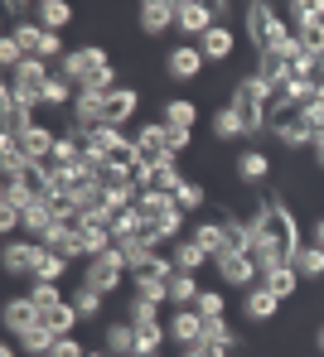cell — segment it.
<instances>
[{"label":"cell","instance_id":"6da1fadb","mask_svg":"<svg viewBox=\"0 0 324 357\" xmlns=\"http://www.w3.org/2000/svg\"><path fill=\"white\" fill-rule=\"evenodd\" d=\"M247 34H252V49H257V54H286V59L300 54V49H295V34L286 29V20H281L266 0H252V5H247Z\"/></svg>","mask_w":324,"mask_h":357},{"label":"cell","instance_id":"7a4b0ae2","mask_svg":"<svg viewBox=\"0 0 324 357\" xmlns=\"http://www.w3.org/2000/svg\"><path fill=\"white\" fill-rule=\"evenodd\" d=\"M257 237L271 241L286 261H295V251L305 246V241H300V227H295V218H290V208H286L281 198H266V203L257 208Z\"/></svg>","mask_w":324,"mask_h":357},{"label":"cell","instance_id":"3957f363","mask_svg":"<svg viewBox=\"0 0 324 357\" xmlns=\"http://www.w3.org/2000/svg\"><path fill=\"white\" fill-rule=\"evenodd\" d=\"M266 130H271L281 145H315V135H310V126L300 116V107H290V102H271Z\"/></svg>","mask_w":324,"mask_h":357},{"label":"cell","instance_id":"277c9868","mask_svg":"<svg viewBox=\"0 0 324 357\" xmlns=\"http://www.w3.org/2000/svg\"><path fill=\"white\" fill-rule=\"evenodd\" d=\"M122 280H126V256H122L117 246L102 251V256H92L87 271H82V285H92V290H102V295H112Z\"/></svg>","mask_w":324,"mask_h":357},{"label":"cell","instance_id":"5b68a950","mask_svg":"<svg viewBox=\"0 0 324 357\" xmlns=\"http://www.w3.org/2000/svg\"><path fill=\"white\" fill-rule=\"evenodd\" d=\"M107 68V49H97V44H82V49H68V59L59 63V73H64L68 82H87L92 73H102Z\"/></svg>","mask_w":324,"mask_h":357},{"label":"cell","instance_id":"8992f818","mask_svg":"<svg viewBox=\"0 0 324 357\" xmlns=\"http://www.w3.org/2000/svg\"><path fill=\"white\" fill-rule=\"evenodd\" d=\"M39 261H44V241H10V246L0 251V266H5L10 275H34Z\"/></svg>","mask_w":324,"mask_h":357},{"label":"cell","instance_id":"52a82bcc","mask_svg":"<svg viewBox=\"0 0 324 357\" xmlns=\"http://www.w3.org/2000/svg\"><path fill=\"white\" fill-rule=\"evenodd\" d=\"M213 24H218V20H213V5H203V0H175V29L203 39Z\"/></svg>","mask_w":324,"mask_h":357},{"label":"cell","instance_id":"ba28073f","mask_svg":"<svg viewBox=\"0 0 324 357\" xmlns=\"http://www.w3.org/2000/svg\"><path fill=\"white\" fill-rule=\"evenodd\" d=\"M131 140H135V150H140V160L155 169V165H165V160H175L170 155V145H165V121L160 126H135L131 130Z\"/></svg>","mask_w":324,"mask_h":357},{"label":"cell","instance_id":"9c48e42d","mask_svg":"<svg viewBox=\"0 0 324 357\" xmlns=\"http://www.w3.org/2000/svg\"><path fill=\"white\" fill-rule=\"evenodd\" d=\"M228 107L237 112V121H242V135H257V130H266V116H271V107H266V102H257L252 92L233 87V102H228Z\"/></svg>","mask_w":324,"mask_h":357},{"label":"cell","instance_id":"30bf717a","mask_svg":"<svg viewBox=\"0 0 324 357\" xmlns=\"http://www.w3.org/2000/svg\"><path fill=\"white\" fill-rule=\"evenodd\" d=\"M165 333H170V343L194 348V343H203V314H198L194 304H189V309H175V319L165 324Z\"/></svg>","mask_w":324,"mask_h":357},{"label":"cell","instance_id":"8fae6325","mask_svg":"<svg viewBox=\"0 0 324 357\" xmlns=\"http://www.w3.org/2000/svg\"><path fill=\"white\" fill-rule=\"evenodd\" d=\"M170 271H175V261H170V256H160V251H145V256L126 261V280H131V285H145V280H170Z\"/></svg>","mask_w":324,"mask_h":357},{"label":"cell","instance_id":"7c38bea8","mask_svg":"<svg viewBox=\"0 0 324 357\" xmlns=\"http://www.w3.org/2000/svg\"><path fill=\"white\" fill-rule=\"evenodd\" d=\"M135 102H140V97H135L131 87H117V92H107V97H102V126L122 130V126L135 116Z\"/></svg>","mask_w":324,"mask_h":357},{"label":"cell","instance_id":"4fadbf2b","mask_svg":"<svg viewBox=\"0 0 324 357\" xmlns=\"http://www.w3.org/2000/svg\"><path fill=\"white\" fill-rule=\"evenodd\" d=\"M218 275H223L228 285H242V290L257 285V266H252L247 251H228V256H218Z\"/></svg>","mask_w":324,"mask_h":357},{"label":"cell","instance_id":"5bb4252c","mask_svg":"<svg viewBox=\"0 0 324 357\" xmlns=\"http://www.w3.org/2000/svg\"><path fill=\"white\" fill-rule=\"evenodd\" d=\"M0 319H5V328H10V333L20 338V333H24V328H34V324H39L44 314H39V304H34L29 295H20V299H5Z\"/></svg>","mask_w":324,"mask_h":357},{"label":"cell","instance_id":"9a60e30c","mask_svg":"<svg viewBox=\"0 0 324 357\" xmlns=\"http://www.w3.org/2000/svg\"><path fill=\"white\" fill-rule=\"evenodd\" d=\"M15 145H20V155H24V160H34V165H49V160H54V145H59V135H54V130H44V126H34V130H24Z\"/></svg>","mask_w":324,"mask_h":357},{"label":"cell","instance_id":"2e32d148","mask_svg":"<svg viewBox=\"0 0 324 357\" xmlns=\"http://www.w3.org/2000/svg\"><path fill=\"white\" fill-rule=\"evenodd\" d=\"M10 178H15V183H20V188H24L34 203H44V198L54 193V178H49V169H44V165H34V160H24V165H20Z\"/></svg>","mask_w":324,"mask_h":357},{"label":"cell","instance_id":"e0dca14e","mask_svg":"<svg viewBox=\"0 0 324 357\" xmlns=\"http://www.w3.org/2000/svg\"><path fill=\"white\" fill-rule=\"evenodd\" d=\"M135 20H140L145 34H165V29L175 24V0H145V5L135 10Z\"/></svg>","mask_w":324,"mask_h":357},{"label":"cell","instance_id":"ac0fdd59","mask_svg":"<svg viewBox=\"0 0 324 357\" xmlns=\"http://www.w3.org/2000/svg\"><path fill=\"white\" fill-rule=\"evenodd\" d=\"M233 44H237V39H233V29H228V24H213V29L198 39V54H203V63H208V59L223 63V59H233Z\"/></svg>","mask_w":324,"mask_h":357},{"label":"cell","instance_id":"d6986e66","mask_svg":"<svg viewBox=\"0 0 324 357\" xmlns=\"http://www.w3.org/2000/svg\"><path fill=\"white\" fill-rule=\"evenodd\" d=\"M54 227H59V218H54L49 203H29V208H24V227H20V232H24L29 241H44Z\"/></svg>","mask_w":324,"mask_h":357},{"label":"cell","instance_id":"ffe728a7","mask_svg":"<svg viewBox=\"0 0 324 357\" xmlns=\"http://www.w3.org/2000/svg\"><path fill=\"white\" fill-rule=\"evenodd\" d=\"M175 208H179V198L175 193H160V188H140V198H135V218H165Z\"/></svg>","mask_w":324,"mask_h":357},{"label":"cell","instance_id":"44dd1931","mask_svg":"<svg viewBox=\"0 0 324 357\" xmlns=\"http://www.w3.org/2000/svg\"><path fill=\"white\" fill-rule=\"evenodd\" d=\"M165 285H170V304H175V309H189V304L198 299V280H194V271H179V266H175Z\"/></svg>","mask_w":324,"mask_h":357},{"label":"cell","instance_id":"7402d4cb","mask_svg":"<svg viewBox=\"0 0 324 357\" xmlns=\"http://www.w3.org/2000/svg\"><path fill=\"white\" fill-rule=\"evenodd\" d=\"M54 343H59V333H54L44 319H39L34 328H24V333H20V348H24L29 357H49V353H54Z\"/></svg>","mask_w":324,"mask_h":357},{"label":"cell","instance_id":"603a6c76","mask_svg":"<svg viewBox=\"0 0 324 357\" xmlns=\"http://www.w3.org/2000/svg\"><path fill=\"white\" fill-rule=\"evenodd\" d=\"M315 92H320V77H315V82H310V77H286V82H281V92H276V102L310 107V102H315Z\"/></svg>","mask_w":324,"mask_h":357},{"label":"cell","instance_id":"cb8c5ba5","mask_svg":"<svg viewBox=\"0 0 324 357\" xmlns=\"http://www.w3.org/2000/svg\"><path fill=\"white\" fill-rule=\"evenodd\" d=\"M257 77L271 87V92H281V82L290 77V59H286V54H261L257 59Z\"/></svg>","mask_w":324,"mask_h":357},{"label":"cell","instance_id":"d4e9b609","mask_svg":"<svg viewBox=\"0 0 324 357\" xmlns=\"http://www.w3.org/2000/svg\"><path fill=\"white\" fill-rule=\"evenodd\" d=\"M295 280H300V275H295V266L286 261V266H276V271H266V275H261L257 285H261V290H271L276 299H290V295H295Z\"/></svg>","mask_w":324,"mask_h":357},{"label":"cell","instance_id":"484cf974","mask_svg":"<svg viewBox=\"0 0 324 357\" xmlns=\"http://www.w3.org/2000/svg\"><path fill=\"white\" fill-rule=\"evenodd\" d=\"M290 266H295V275H300V280H320V275H324V246L305 241V246L295 251V261H290Z\"/></svg>","mask_w":324,"mask_h":357},{"label":"cell","instance_id":"4316f807","mask_svg":"<svg viewBox=\"0 0 324 357\" xmlns=\"http://www.w3.org/2000/svg\"><path fill=\"white\" fill-rule=\"evenodd\" d=\"M198 68H203V54L198 49H170V59H165V73L170 77H198Z\"/></svg>","mask_w":324,"mask_h":357},{"label":"cell","instance_id":"83f0119b","mask_svg":"<svg viewBox=\"0 0 324 357\" xmlns=\"http://www.w3.org/2000/svg\"><path fill=\"white\" fill-rule=\"evenodd\" d=\"M117 237H112V227L107 222H82V256L92 261V256H102V251H112Z\"/></svg>","mask_w":324,"mask_h":357},{"label":"cell","instance_id":"f1b7e54d","mask_svg":"<svg viewBox=\"0 0 324 357\" xmlns=\"http://www.w3.org/2000/svg\"><path fill=\"white\" fill-rule=\"evenodd\" d=\"M44 251H54V256L73 261V256H82V232H73V227H54V232L44 237Z\"/></svg>","mask_w":324,"mask_h":357},{"label":"cell","instance_id":"f546056e","mask_svg":"<svg viewBox=\"0 0 324 357\" xmlns=\"http://www.w3.org/2000/svg\"><path fill=\"white\" fill-rule=\"evenodd\" d=\"M276 304H281V299L271 295V290H261V285H252V290L242 295V314H247V319H257V324H266V319L276 314Z\"/></svg>","mask_w":324,"mask_h":357},{"label":"cell","instance_id":"4dcf8cb0","mask_svg":"<svg viewBox=\"0 0 324 357\" xmlns=\"http://www.w3.org/2000/svg\"><path fill=\"white\" fill-rule=\"evenodd\" d=\"M247 256H252V266H257V280L266 275V271H276V266H286V256L271 246V241H261V237H252V246H247Z\"/></svg>","mask_w":324,"mask_h":357},{"label":"cell","instance_id":"1f68e13d","mask_svg":"<svg viewBox=\"0 0 324 357\" xmlns=\"http://www.w3.org/2000/svg\"><path fill=\"white\" fill-rule=\"evenodd\" d=\"M44 324H49L59 338H73V324H82V314L73 309V299H64L59 309H49V314H44Z\"/></svg>","mask_w":324,"mask_h":357},{"label":"cell","instance_id":"d6a6232c","mask_svg":"<svg viewBox=\"0 0 324 357\" xmlns=\"http://www.w3.org/2000/svg\"><path fill=\"white\" fill-rule=\"evenodd\" d=\"M107 353L112 357H135V328H131V324H112V328H107Z\"/></svg>","mask_w":324,"mask_h":357},{"label":"cell","instance_id":"836d02e7","mask_svg":"<svg viewBox=\"0 0 324 357\" xmlns=\"http://www.w3.org/2000/svg\"><path fill=\"white\" fill-rule=\"evenodd\" d=\"M10 34H15V44L24 49V59H39V49H44V24H24V20H20Z\"/></svg>","mask_w":324,"mask_h":357},{"label":"cell","instance_id":"e575fe53","mask_svg":"<svg viewBox=\"0 0 324 357\" xmlns=\"http://www.w3.org/2000/svg\"><path fill=\"white\" fill-rule=\"evenodd\" d=\"M194 241L218 261V256H228V237H223V227L218 222H203V227H194Z\"/></svg>","mask_w":324,"mask_h":357},{"label":"cell","instance_id":"d590c367","mask_svg":"<svg viewBox=\"0 0 324 357\" xmlns=\"http://www.w3.org/2000/svg\"><path fill=\"white\" fill-rule=\"evenodd\" d=\"M68 20H73V5H64V0H44V5H39V24H44L49 34H59Z\"/></svg>","mask_w":324,"mask_h":357},{"label":"cell","instance_id":"8d00e7d4","mask_svg":"<svg viewBox=\"0 0 324 357\" xmlns=\"http://www.w3.org/2000/svg\"><path fill=\"white\" fill-rule=\"evenodd\" d=\"M150 188H160V193H175V198H179V188H184V178H179V165H175V160L155 165V174H150Z\"/></svg>","mask_w":324,"mask_h":357},{"label":"cell","instance_id":"74e56055","mask_svg":"<svg viewBox=\"0 0 324 357\" xmlns=\"http://www.w3.org/2000/svg\"><path fill=\"white\" fill-rule=\"evenodd\" d=\"M203 343H213V348L233 353V348H237V333H233L223 319H203Z\"/></svg>","mask_w":324,"mask_h":357},{"label":"cell","instance_id":"f35d334b","mask_svg":"<svg viewBox=\"0 0 324 357\" xmlns=\"http://www.w3.org/2000/svg\"><path fill=\"white\" fill-rule=\"evenodd\" d=\"M135 328V353H160V343L170 338L165 324H131Z\"/></svg>","mask_w":324,"mask_h":357},{"label":"cell","instance_id":"ab89813d","mask_svg":"<svg viewBox=\"0 0 324 357\" xmlns=\"http://www.w3.org/2000/svg\"><path fill=\"white\" fill-rule=\"evenodd\" d=\"M266 165H271V160H266L261 150H242V155H237V178L257 183V178H266Z\"/></svg>","mask_w":324,"mask_h":357},{"label":"cell","instance_id":"60d3db41","mask_svg":"<svg viewBox=\"0 0 324 357\" xmlns=\"http://www.w3.org/2000/svg\"><path fill=\"white\" fill-rule=\"evenodd\" d=\"M203 261H213V256H208L198 241H179V246H175V266H179V271H198Z\"/></svg>","mask_w":324,"mask_h":357},{"label":"cell","instance_id":"b9f144b4","mask_svg":"<svg viewBox=\"0 0 324 357\" xmlns=\"http://www.w3.org/2000/svg\"><path fill=\"white\" fill-rule=\"evenodd\" d=\"M102 290H92V285H78V295H73V309H78V314H82V319H97V314H102Z\"/></svg>","mask_w":324,"mask_h":357},{"label":"cell","instance_id":"7bdbcfd3","mask_svg":"<svg viewBox=\"0 0 324 357\" xmlns=\"http://www.w3.org/2000/svg\"><path fill=\"white\" fill-rule=\"evenodd\" d=\"M194 121H198L194 102H165V126H184V130H189Z\"/></svg>","mask_w":324,"mask_h":357},{"label":"cell","instance_id":"ee69618b","mask_svg":"<svg viewBox=\"0 0 324 357\" xmlns=\"http://www.w3.org/2000/svg\"><path fill=\"white\" fill-rule=\"evenodd\" d=\"M213 135H218V140H237V135H242V121H237L233 107H223V112L213 116Z\"/></svg>","mask_w":324,"mask_h":357},{"label":"cell","instance_id":"f6af8a7d","mask_svg":"<svg viewBox=\"0 0 324 357\" xmlns=\"http://www.w3.org/2000/svg\"><path fill=\"white\" fill-rule=\"evenodd\" d=\"M29 299L39 304V314H49V309H59V304H64V295H59V285H49V280H34V290H29Z\"/></svg>","mask_w":324,"mask_h":357},{"label":"cell","instance_id":"bcb514c9","mask_svg":"<svg viewBox=\"0 0 324 357\" xmlns=\"http://www.w3.org/2000/svg\"><path fill=\"white\" fill-rule=\"evenodd\" d=\"M64 271H68V261H64V256H54V251H44V261H39V271H34V280H49V285H59V280H64Z\"/></svg>","mask_w":324,"mask_h":357},{"label":"cell","instance_id":"7dc6e473","mask_svg":"<svg viewBox=\"0 0 324 357\" xmlns=\"http://www.w3.org/2000/svg\"><path fill=\"white\" fill-rule=\"evenodd\" d=\"M126 324H160V304H145V299L131 295V304H126Z\"/></svg>","mask_w":324,"mask_h":357},{"label":"cell","instance_id":"c3c4849f","mask_svg":"<svg viewBox=\"0 0 324 357\" xmlns=\"http://www.w3.org/2000/svg\"><path fill=\"white\" fill-rule=\"evenodd\" d=\"M194 309H198V314H203V319H223V309H228V299L218 295V290H198Z\"/></svg>","mask_w":324,"mask_h":357},{"label":"cell","instance_id":"681fc988","mask_svg":"<svg viewBox=\"0 0 324 357\" xmlns=\"http://www.w3.org/2000/svg\"><path fill=\"white\" fill-rule=\"evenodd\" d=\"M0 203H5V208H20V213H24V208H29L34 198H29V193H24V188H20L15 178H5V188H0Z\"/></svg>","mask_w":324,"mask_h":357},{"label":"cell","instance_id":"f907efd6","mask_svg":"<svg viewBox=\"0 0 324 357\" xmlns=\"http://www.w3.org/2000/svg\"><path fill=\"white\" fill-rule=\"evenodd\" d=\"M135 299H145V304H165V299H170V285H165V280H145V285H135Z\"/></svg>","mask_w":324,"mask_h":357},{"label":"cell","instance_id":"816d5d0a","mask_svg":"<svg viewBox=\"0 0 324 357\" xmlns=\"http://www.w3.org/2000/svg\"><path fill=\"white\" fill-rule=\"evenodd\" d=\"M189 140H194V130H184V126H165V145H170V155L189 150Z\"/></svg>","mask_w":324,"mask_h":357},{"label":"cell","instance_id":"f5cc1de1","mask_svg":"<svg viewBox=\"0 0 324 357\" xmlns=\"http://www.w3.org/2000/svg\"><path fill=\"white\" fill-rule=\"evenodd\" d=\"M179 208H184V213L203 208V188H198V183H184V188H179Z\"/></svg>","mask_w":324,"mask_h":357},{"label":"cell","instance_id":"db71d44e","mask_svg":"<svg viewBox=\"0 0 324 357\" xmlns=\"http://www.w3.org/2000/svg\"><path fill=\"white\" fill-rule=\"evenodd\" d=\"M49 357H87V348H82L78 338H59V343H54V353H49Z\"/></svg>","mask_w":324,"mask_h":357},{"label":"cell","instance_id":"11a10c76","mask_svg":"<svg viewBox=\"0 0 324 357\" xmlns=\"http://www.w3.org/2000/svg\"><path fill=\"white\" fill-rule=\"evenodd\" d=\"M184 357H228V353L213 348V343H194V348H184Z\"/></svg>","mask_w":324,"mask_h":357},{"label":"cell","instance_id":"9f6ffc18","mask_svg":"<svg viewBox=\"0 0 324 357\" xmlns=\"http://www.w3.org/2000/svg\"><path fill=\"white\" fill-rule=\"evenodd\" d=\"M315 165L324 169V135H315Z\"/></svg>","mask_w":324,"mask_h":357},{"label":"cell","instance_id":"6f0895ef","mask_svg":"<svg viewBox=\"0 0 324 357\" xmlns=\"http://www.w3.org/2000/svg\"><path fill=\"white\" fill-rule=\"evenodd\" d=\"M315 246H324V218L315 222Z\"/></svg>","mask_w":324,"mask_h":357},{"label":"cell","instance_id":"680465c9","mask_svg":"<svg viewBox=\"0 0 324 357\" xmlns=\"http://www.w3.org/2000/svg\"><path fill=\"white\" fill-rule=\"evenodd\" d=\"M87 357H112V353L107 348H87Z\"/></svg>","mask_w":324,"mask_h":357},{"label":"cell","instance_id":"91938a15","mask_svg":"<svg viewBox=\"0 0 324 357\" xmlns=\"http://www.w3.org/2000/svg\"><path fill=\"white\" fill-rule=\"evenodd\" d=\"M315 348H320V353H324V328H320V333H315Z\"/></svg>","mask_w":324,"mask_h":357},{"label":"cell","instance_id":"94428289","mask_svg":"<svg viewBox=\"0 0 324 357\" xmlns=\"http://www.w3.org/2000/svg\"><path fill=\"white\" fill-rule=\"evenodd\" d=\"M0 357H15V353H10V348H0Z\"/></svg>","mask_w":324,"mask_h":357},{"label":"cell","instance_id":"6125c7cd","mask_svg":"<svg viewBox=\"0 0 324 357\" xmlns=\"http://www.w3.org/2000/svg\"><path fill=\"white\" fill-rule=\"evenodd\" d=\"M135 357H160V353H135Z\"/></svg>","mask_w":324,"mask_h":357},{"label":"cell","instance_id":"be15d7a7","mask_svg":"<svg viewBox=\"0 0 324 357\" xmlns=\"http://www.w3.org/2000/svg\"><path fill=\"white\" fill-rule=\"evenodd\" d=\"M320 29H324V10H320Z\"/></svg>","mask_w":324,"mask_h":357},{"label":"cell","instance_id":"e7e4bbea","mask_svg":"<svg viewBox=\"0 0 324 357\" xmlns=\"http://www.w3.org/2000/svg\"><path fill=\"white\" fill-rule=\"evenodd\" d=\"M320 73H324V54H320Z\"/></svg>","mask_w":324,"mask_h":357}]
</instances>
